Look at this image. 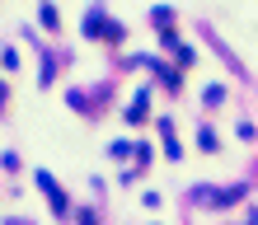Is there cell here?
Listing matches in <instances>:
<instances>
[{"instance_id":"1","label":"cell","mask_w":258,"mask_h":225,"mask_svg":"<svg viewBox=\"0 0 258 225\" xmlns=\"http://www.w3.org/2000/svg\"><path fill=\"white\" fill-rule=\"evenodd\" d=\"M202 150H211V155H216V150H221V136H216V131H211V127H202Z\"/></svg>"},{"instance_id":"2","label":"cell","mask_w":258,"mask_h":225,"mask_svg":"<svg viewBox=\"0 0 258 225\" xmlns=\"http://www.w3.org/2000/svg\"><path fill=\"white\" fill-rule=\"evenodd\" d=\"M221 99H225V89H221V85H211V89H207V108H216Z\"/></svg>"}]
</instances>
